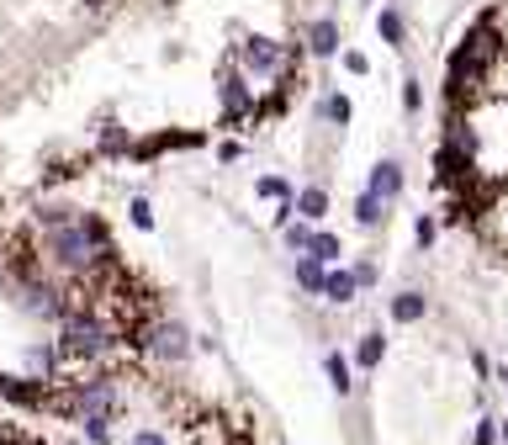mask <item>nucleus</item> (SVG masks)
Instances as JSON below:
<instances>
[{"label":"nucleus","instance_id":"15","mask_svg":"<svg viewBox=\"0 0 508 445\" xmlns=\"http://www.w3.org/2000/svg\"><path fill=\"white\" fill-rule=\"evenodd\" d=\"M307 254H313L318 265H334V260H339V239H334V233H313V239H307Z\"/></svg>","mask_w":508,"mask_h":445},{"label":"nucleus","instance_id":"10","mask_svg":"<svg viewBox=\"0 0 508 445\" xmlns=\"http://www.w3.org/2000/svg\"><path fill=\"white\" fill-rule=\"evenodd\" d=\"M355 276H350V271H329V276H324V297H329V302H339V308H344V302H355Z\"/></svg>","mask_w":508,"mask_h":445},{"label":"nucleus","instance_id":"2","mask_svg":"<svg viewBox=\"0 0 508 445\" xmlns=\"http://www.w3.org/2000/svg\"><path fill=\"white\" fill-rule=\"evenodd\" d=\"M117 323L101 313L95 302H80L75 313H64L54 323V355H59V371L64 366H95L117 350Z\"/></svg>","mask_w":508,"mask_h":445},{"label":"nucleus","instance_id":"18","mask_svg":"<svg viewBox=\"0 0 508 445\" xmlns=\"http://www.w3.org/2000/svg\"><path fill=\"white\" fill-rule=\"evenodd\" d=\"M376 32H382V37H387L392 48H403V16H397V11H382V16H376Z\"/></svg>","mask_w":508,"mask_h":445},{"label":"nucleus","instance_id":"24","mask_svg":"<svg viewBox=\"0 0 508 445\" xmlns=\"http://www.w3.org/2000/svg\"><path fill=\"white\" fill-rule=\"evenodd\" d=\"M350 276H355V286H371V282H376V265H371V260H360Z\"/></svg>","mask_w":508,"mask_h":445},{"label":"nucleus","instance_id":"25","mask_svg":"<svg viewBox=\"0 0 508 445\" xmlns=\"http://www.w3.org/2000/svg\"><path fill=\"white\" fill-rule=\"evenodd\" d=\"M498 440V424H493V419H482L477 424V445H493Z\"/></svg>","mask_w":508,"mask_h":445},{"label":"nucleus","instance_id":"5","mask_svg":"<svg viewBox=\"0 0 508 445\" xmlns=\"http://www.w3.org/2000/svg\"><path fill=\"white\" fill-rule=\"evenodd\" d=\"M217 101H223V117L244 123V117L254 112V85H249V74H244V69H223V74H217Z\"/></svg>","mask_w":508,"mask_h":445},{"label":"nucleus","instance_id":"12","mask_svg":"<svg viewBox=\"0 0 508 445\" xmlns=\"http://www.w3.org/2000/svg\"><path fill=\"white\" fill-rule=\"evenodd\" d=\"M382 218H387V202H376L371 191H360V196H355V222H360V228H376Z\"/></svg>","mask_w":508,"mask_h":445},{"label":"nucleus","instance_id":"16","mask_svg":"<svg viewBox=\"0 0 508 445\" xmlns=\"http://www.w3.org/2000/svg\"><path fill=\"white\" fill-rule=\"evenodd\" d=\"M101 154H133V143H127V133H122L117 123L101 127Z\"/></svg>","mask_w":508,"mask_h":445},{"label":"nucleus","instance_id":"14","mask_svg":"<svg viewBox=\"0 0 508 445\" xmlns=\"http://www.w3.org/2000/svg\"><path fill=\"white\" fill-rule=\"evenodd\" d=\"M382 355H387V340H382V334H365V340L355 345V366L360 371H371V366H382Z\"/></svg>","mask_w":508,"mask_h":445},{"label":"nucleus","instance_id":"21","mask_svg":"<svg viewBox=\"0 0 508 445\" xmlns=\"http://www.w3.org/2000/svg\"><path fill=\"white\" fill-rule=\"evenodd\" d=\"M127 213H133V228H154V202H149V196H133Z\"/></svg>","mask_w":508,"mask_h":445},{"label":"nucleus","instance_id":"8","mask_svg":"<svg viewBox=\"0 0 508 445\" xmlns=\"http://www.w3.org/2000/svg\"><path fill=\"white\" fill-rule=\"evenodd\" d=\"M307 48H313L318 59H329V54H339V27H334L329 16H318V22L307 27Z\"/></svg>","mask_w":508,"mask_h":445},{"label":"nucleus","instance_id":"11","mask_svg":"<svg viewBox=\"0 0 508 445\" xmlns=\"http://www.w3.org/2000/svg\"><path fill=\"white\" fill-rule=\"evenodd\" d=\"M324 366H329L334 392H339V398H350V392H355V381H350V361H344L339 350H329V355H324Z\"/></svg>","mask_w":508,"mask_h":445},{"label":"nucleus","instance_id":"20","mask_svg":"<svg viewBox=\"0 0 508 445\" xmlns=\"http://www.w3.org/2000/svg\"><path fill=\"white\" fill-rule=\"evenodd\" d=\"M254 191H260V196H275V202H292V186H286L281 175H260V181H254Z\"/></svg>","mask_w":508,"mask_h":445},{"label":"nucleus","instance_id":"13","mask_svg":"<svg viewBox=\"0 0 508 445\" xmlns=\"http://www.w3.org/2000/svg\"><path fill=\"white\" fill-rule=\"evenodd\" d=\"M392 318H397V323H419V318H423V297H419V292H397V297H392Z\"/></svg>","mask_w":508,"mask_h":445},{"label":"nucleus","instance_id":"6","mask_svg":"<svg viewBox=\"0 0 508 445\" xmlns=\"http://www.w3.org/2000/svg\"><path fill=\"white\" fill-rule=\"evenodd\" d=\"M371 196H376V202H397V196H403V164H397V159H382V164H376V170H371Z\"/></svg>","mask_w":508,"mask_h":445},{"label":"nucleus","instance_id":"1","mask_svg":"<svg viewBox=\"0 0 508 445\" xmlns=\"http://www.w3.org/2000/svg\"><path fill=\"white\" fill-rule=\"evenodd\" d=\"M37 260L59 276V282H101L117 260V244H112V228L85 213V207H69V202H43L37 213Z\"/></svg>","mask_w":508,"mask_h":445},{"label":"nucleus","instance_id":"17","mask_svg":"<svg viewBox=\"0 0 508 445\" xmlns=\"http://www.w3.org/2000/svg\"><path fill=\"white\" fill-rule=\"evenodd\" d=\"M85 445H112V419H80Z\"/></svg>","mask_w":508,"mask_h":445},{"label":"nucleus","instance_id":"4","mask_svg":"<svg viewBox=\"0 0 508 445\" xmlns=\"http://www.w3.org/2000/svg\"><path fill=\"white\" fill-rule=\"evenodd\" d=\"M239 69L244 74H260V80H275V74H286L292 69V48L286 43H275V37H244V54H239Z\"/></svg>","mask_w":508,"mask_h":445},{"label":"nucleus","instance_id":"22","mask_svg":"<svg viewBox=\"0 0 508 445\" xmlns=\"http://www.w3.org/2000/svg\"><path fill=\"white\" fill-rule=\"evenodd\" d=\"M307 239H313V228H307V222H286V244H292L297 254H307Z\"/></svg>","mask_w":508,"mask_h":445},{"label":"nucleus","instance_id":"30","mask_svg":"<svg viewBox=\"0 0 508 445\" xmlns=\"http://www.w3.org/2000/svg\"><path fill=\"white\" fill-rule=\"evenodd\" d=\"M85 5H106V0H85Z\"/></svg>","mask_w":508,"mask_h":445},{"label":"nucleus","instance_id":"19","mask_svg":"<svg viewBox=\"0 0 508 445\" xmlns=\"http://www.w3.org/2000/svg\"><path fill=\"white\" fill-rule=\"evenodd\" d=\"M318 112H324V117H329V123H350V101H344V95H324V101H318Z\"/></svg>","mask_w":508,"mask_h":445},{"label":"nucleus","instance_id":"26","mask_svg":"<svg viewBox=\"0 0 508 445\" xmlns=\"http://www.w3.org/2000/svg\"><path fill=\"white\" fill-rule=\"evenodd\" d=\"M344 69H350V74H365L371 64H365V54H355V48H350V54H344Z\"/></svg>","mask_w":508,"mask_h":445},{"label":"nucleus","instance_id":"27","mask_svg":"<svg viewBox=\"0 0 508 445\" xmlns=\"http://www.w3.org/2000/svg\"><path fill=\"white\" fill-rule=\"evenodd\" d=\"M413 233H419V244H434V218H419V228H413Z\"/></svg>","mask_w":508,"mask_h":445},{"label":"nucleus","instance_id":"3","mask_svg":"<svg viewBox=\"0 0 508 445\" xmlns=\"http://www.w3.org/2000/svg\"><path fill=\"white\" fill-rule=\"evenodd\" d=\"M133 345L144 361H159V366H185L191 361V329L170 313H144L133 323Z\"/></svg>","mask_w":508,"mask_h":445},{"label":"nucleus","instance_id":"28","mask_svg":"<svg viewBox=\"0 0 508 445\" xmlns=\"http://www.w3.org/2000/svg\"><path fill=\"white\" fill-rule=\"evenodd\" d=\"M403 106H408V112H419V85H413V80L403 85Z\"/></svg>","mask_w":508,"mask_h":445},{"label":"nucleus","instance_id":"23","mask_svg":"<svg viewBox=\"0 0 508 445\" xmlns=\"http://www.w3.org/2000/svg\"><path fill=\"white\" fill-rule=\"evenodd\" d=\"M133 445H170V435L154 430V424H144V430H133Z\"/></svg>","mask_w":508,"mask_h":445},{"label":"nucleus","instance_id":"9","mask_svg":"<svg viewBox=\"0 0 508 445\" xmlns=\"http://www.w3.org/2000/svg\"><path fill=\"white\" fill-rule=\"evenodd\" d=\"M324 276H329V265H318L313 254H297V286H302V292L324 297Z\"/></svg>","mask_w":508,"mask_h":445},{"label":"nucleus","instance_id":"29","mask_svg":"<svg viewBox=\"0 0 508 445\" xmlns=\"http://www.w3.org/2000/svg\"><path fill=\"white\" fill-rule=\"evenodd\" d=\"M498 435H503V440H508V419H503V430H498Z\"/></svg>","mask_w":508,"mask_h":445},{"label":"nucleus","instance_id":"7","mask_svg":"<svg viewBox=\"0 0 508 445\" xmlns=\"http://www.w3.org/2000/svg\"><path fill=\"white\" fill-rule=\"evenodd\" d=\"M292 213H297L302 222H324V213H329V191H324V186H307L302 196H292Z\"/></svg>","mask_w":508,"mask_h":445}]
</instances>
